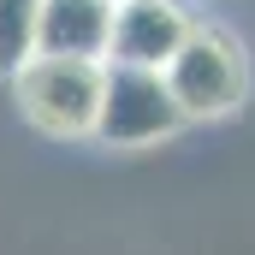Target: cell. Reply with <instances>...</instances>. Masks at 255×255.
I'll return each mask as SVG.
<instances>
[{
    "label": "cell",
    "mask_w": 255,
    "mask_h": 255,
    "mask_svg": "<svg viewBox=\"0 0 255 255\" xmlns=\"http://www.w3.org/2000/svg\"><path fill=\"white\" fill-rule=\"evenodd\" d=\"M190 12L184 0H125L113 6V36H107V65H130V71H166L178 54V42L190 36Z\"/></svg>",
    "instance_id": "obj_4"
},
{
    "label": "cell",
    "mask_w": 255,
    "mask_h": 255,
    "mask_svg": "<svg viewBox=\"0 0 255 255\" xmlns=\"http://www.w3.org/2000/svg\"><path fill=\"white\" fill-rule=\"evenodd\" d=\"M36 6L42 0H0V77L36 54Z\"/></svg>",
    "instance_id": "obj_6"
},
{
    "label": "cell",
    "mask_w": 255,
    "mask_h": 255,
    "mask_svg": "<svg viewBox=\"0 0 255 255\" xmlns=\"http://www.w3.org/2000/svg\"><path fill=\"white\" fill-rule=\"evenodd\" d=\"M107 6H125V0H107Z\"/></svg>",
    "instance_id": "obj_7"
},
{
    "label": "cell",
    "mask_w": 255,
    "mask_h": 255,
    "mask_svg": "<svg viewBox=\"0 0 255 255\" xmlns=\"http://www.w3.org/2000/svg\"><path fill=\"white\" fill-rule=\"evenodd\" d=\"M160 83H166L172 107L184 113V125L190 119H226L250 95V65H244V48H238L232 30L190 24V36L178 42V54L160 71Z\"/></svg>",
    "instance_id": "obj_1"
},
{
    "label": "cell",
    "mask_w": 255,
    "mask_h": 255,
    "mask_svg": "<svg viewBox=\"0 0 255 255\" xmlns=\"http://www.w3.org/2000/svg\"><path fill=\"white\" fill-rule=\"evenodd\" d=\"M184 130V113L172 107L160 71H130V65H101V107H95V142L107 148H142Z\"/></svg>",
    "instance_id": "obj_3"
},
{
    "label": "cell",
    "mask_w": 255,
    "mask_h": 255,
    "mask_svg": "<svg viewBox=\"0 0 255 255\" xmlns=\"http://www.w3.org/2000/svg\"><path fill=\"white\" fill-rule=\"evenodd\" d=\"M107 36H113L107 0H42L36 6V54L107 65Z\"/></svg>",
    "instance_id": "obj_5"
},
{
    "label": "cell",
    "mask_w": 255,
    "mask_h": 255,
    "mask_svg": "<svg viewBox=\"0 0 255 255\" xmlns=\"http://www.w3.org/2000/svg\"><path fill=\"white\" fill-rule=\"evenodd\" d=\"M12 95L18 113L42 136H95V107H101V65L95 60H54V54H30L12 71Z\"/></svg>",
    "instance_id": "obj_2"
}]
</instances>
